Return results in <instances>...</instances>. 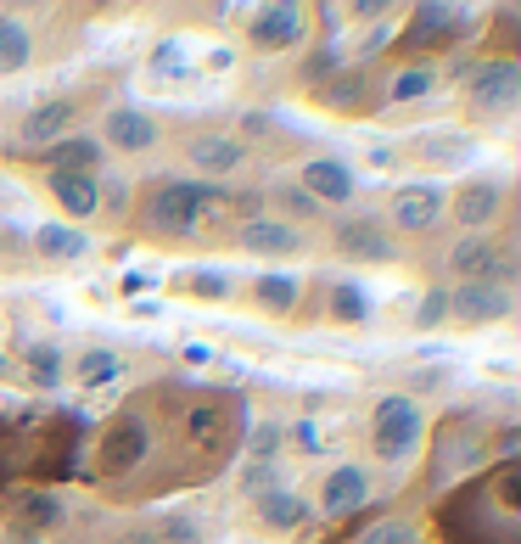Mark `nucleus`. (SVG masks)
<instances>
[{
    "label": "nucleus",
    "mask_w": 521,
    "mask_h": 544,
    "mask_svg": "<svg viewBox=\"0 0 521 544\" xmlns=\"http://www.w3.org/2000/svg\"><path fill=\"white\" fill-rule=\"evenodd\" d=\"M247 399L236 382H197L157 371L129 382L96 421H90L79 494L113 511H152V505L202 494L241 460Z\"/></svg>",
    "instance_id": "nucleus-1"
},
{
    "label": "nucleus",
    "mask_w": 521,
    "mask_h": 544,
    "mask_svg": "<svg viewBox=\"0 0 521 544\" xmlns=\"http://www.w3.org/2000/svg\"><path fill=\"white\" fill-rule=\"evenodd\" d=\"M493 460H521V410L510 399H449L426 421L415 472L404 477L421 500L477 477Z\"/></svg>",
    "instance_id": "nucleus-2"
},
{
    "label": "nucleus",
    "mask_w": 521,
    "mask_h": 544,
    "mask_svg": "<svg viewBox=\"0 0 521 544\" xmlns=\"http://www.w3.org/2000/svg\"><path fill=\"white\" fill-rule=\"evenodd\" d=\"M129 73H135L129 62H96V68L68 73V79L34 90L23 101H6L0 107V163L23 158V152H45V146L73 141V135H90L96 118L129 96Z\"/></svg>",
    "instance_id": "nucleus-3"
},
{
    "label": "nucleus",
    "mask_w": 521,
    "mask_h": 544,
    "mask_svg": "<svg viewBox=\"0 0 521 544\" xmlns=\"http://www.w3.org/2000/svg\"><path fill=\"white\" fill-rule=\"evenodd\" d=\"M135 17V6H57V0H0V85L68 68L90 45L96 23Z\"/></svg>",
    "instance_id": "nucleus-4"
},
{
    "label": "nucleus",
    "mask_w": 521,
    "mask_h": 544,
    "mask_svg": "<svg viewBox=\"0 0 521 544\" xmlns=\"http://www.w3.org/2000/svg\"><path fill=\"white\" fill-rule=\"evenodd\" d=\"M421 522L426 544H521V460H493L432 494Z\"/></svg>",
    "instance_id": "nucleus-5"
},
{
    "label": "nucleus",
    "mask_w": 521,
    "mask_h": 544,
    "mask_svg": "<svg viewBox=\"0 0 521 544\" xmlns=\"http://www.w3.org/2000/svg\"><path fill=\"white\" fill-rule=\"evenodd\" d=\"M129 174H135V191H129V219L118 242L152 247V253H202L219 186L185 180L174 169H129Z\"/></svg>",
    "instance_id": "nucleus-6"
},
{
    "label": "nucleus",
    "mask_w": 521,
    "mask_h": 544,
    "mask_svg": "<svg viewBox=\"0 0 521 544\" xmlns=\"http://www.w3.org/2000/svg\"><path fill=\"white\" fill-rule=\"evenodd\" d=\"M426 421H432V410L421 399L393 393V387H365L348 404V421H342V455L365 460L387 483H404L421 460Z\"/></svg>",
    "instance_id": "nucleus-7"
},
{
    "label": "nucleus",
    "mask_w": 521,
    "mask_h": 544,
    "mask_svg": "<svg viewBox=\"0 0 521 544\" xmlns=\"http://www.w3.org/2000/svg\"><path fill=\"white\" fill-rule=\"evenodd\" d=\"M0 354L12 365V387L29 399H51L62 393V371H68V337L51 303L40 298H6L0 303Z\"/></svg>",
    "instance_id": "nucleus-8"
},
{
    "label": "nucleus",
    "mask_w": 521,
    "mask_h": 544,
    "mask_svg": "<svg viewBox=\"0 0 521 544\" xmlns=\"http://www.w3.org/2000/svg\"><path fill=\"white\" fill-rule=\"evenodd\" d=\"M23 438V488H73L85 466L90 416L57 399H29L12 410Z\"/></svg>",
    "instance_id": "nucleus-9"
},
{
    "label": "nucleus",
    "mask_w": 521,
    "mask_h": 544,
    "mask_svg": "<svg viewBox=\"0 0 521 544\" xmlns=\"http://www.w3.org/2000/svg\"><path fill=\"white\" fill-rule=\"evenodd\" d=\"M163 163L185 180H202V186H236V180H253L258 163L253 152L241 146V135L225 124V113H169V135H163Z\"/></svg>",
    "instance_id": "nucleus-10"
},
{
    "label": "nucleus",
    "mask_w": 521,
    "mask_h": 544,
    "mask_svg": "<svg viewBox=\"0 0 521 544\" xmlns=\"http://www.w3.org/2000/svg\"><path fill=\"white\" fill-rule=\"evenodd\" d=\"M449 79V124L465 135H493L521 113V62H499V57H454L443 68Z\"/></svg>",
    "instance_id": "nucleus-11"
},
{
    "label": "nucleus",
    "mask_w": 521,
    "mask_h": 544,
    "mask_svg": "<svg viewBox=\"0 0 521 544\" xmlns=\"http://www.w3.org/2000/svg\"><path fill=\"white\" fill-rule=\"evenodd\" d=\"M225 34L236 45V68H281L297 51H309L320 17L314 0H264V6H236Z\"/></svg>",
    "instance_id": "nucleus-12"
},
{
    "label": "nucleus",
    "mask_w": 521,
    "mask_h": 544,
    "mask_svg": "<svg viewBox=\"0 0 521 544\" xmlns=\"http://www.w3.org/2000/svg\"><path fill=\"white\" fill-rule=\"evenodd\" d=\"M477 34H482V6L421 0V6H404L381 62L387 68H398V62H437V68H449L454 57H465L477 45Z\"/></svg>",
    "instance_id": "nucleus-13"
},
{
    "label": "nucleus",
    "mask_w": 521,
    "mask_h": 544,
    "mask_svg": "<svg viewBox=\"0 0 521 544\" xmlns=\"http://www.w3.org/2000/svg\"><path fill=\"white\" fill-rule=\"evenodd\" d=\"M387 494H398V483H387L381 472H370L365 460H353V455H331L320 466H309V477H303V500L314 511V528L353 522L370 505H381Z\"/></svg>",
    "instance_id": "nucleus-14"
},
{
    "label": "nucleus",
    "mask_w": 521,
    "mask_h": 544,
    "mask_svg": "<svg viewBox=\"0 0 521 544\" xmlns=\"http://www.w3.org/2000/svg\"><path fill=\"white\" fill-rule=\"evenodd\" d=\"M376 303L353 275L331 270V264H309L297 275V309L286 320V331H359L370 326Z\"/></svg>",
    "instance_id": "nucleus-15"
},
{
    "label": "nucleus",
    "mask_w": 521,
    "mask_h": 544,
    "mask_svg": "<svg viewBox=\"0 0 521 544\" xmlns=\"http://www.w3.org/2000/svg\"><path fill=\"white\" fill-rule=\"evenodd\" d=\"M398 242L387 236V225H381L376 214V197H359L348 202L342 214L325 219L320 230V264H331V270H398Z\"/></svg>",
    "instance_id": "nucleus-16"
},
{
    "label": "nucleus",
    "mask_w": 521,
    "mask_h": 544,
    "mask_svg": "<svg viewBox=\"0 0 521 544\" xmlns=\"http://www.w3.org/2000/svg\"><path fill=\"white\" fill-rule=\"evenodd\" d=\"M376 214L398 242V253L432 247L449 236V186L443 180H398V186L376 191Z\"/></svg>",
    "instance_id": "nucleus-17"
},
{
    "label": "nucleus",
    "mask_w": 521,
    "mask_h": 544,
    "mask_svg": "<svg viewBox=\"0 0 521 544\" xmlns=\"http://www.w3.org/2000/svg\"><path fill=\"white\" fill-rule=\"evenodd\" d=\"M477 135H465L454 124H421L404 129L387 141V174H404V180H443V174H465L477 163Z\"/></svg>",
    "instance_id": "nucleus-18"
},
{
    "label": "nucleus",
    "mask_w": 521,
    "mask_h": 544,
    "mask_svg": "<svg viewBox=\"0 0 521 544\" xmlns=\"http://www.w3.org/2000/svg\"><path fill=\"white\" fill-rule=\"evenodd\" d=\"M421 516H426V500L409 483H398V494L370 505L365 516L337 522V528H309L297 544H426Z\"/></svg>",
    "instance_id": "nucleus-19"
},
{
    "label": "nucleus",
    "mask_w": 521,
    "mask_h": 544,
    "mask_svg": "<svg viewBox=\"0 0 521 544\" xmlns=\"http://www.w3.org/2000/svg\"><path fill=\"white\" fill-rule=\"evenodd\" d=\"M157 371H174L169 354H152V348H113V343H68V371L62 387L73 393H118L129 382H146Z\"/></svg>",
    "instance_id": "nucleus-20"
},
{
    "label": "nucleus",
    "mask_w": 521,
    "mask_h": 544,
    "mask_svg": "<svg viewBox=\"0 0 521 544\" xmlns=\"http://www.w3.org/2000/svg\"><path fill=\"white\" fill-rule=\"evenodd\" d=\"M381 90H387V62H342L337 73H325L314 90H303V107L337 124H376L381 118Z\"/></svg>",
    "instance_id": "nucleus-21"
},
{
    "label": "nucleus",
    "mask_w": 521,
    "mask_h": 544,
    "mask_svg": "<svg viewBox=\"0 0 521 544\" xmlns=\"http://www.w3.org/2000/svg\"><path fill=\"white\" fill-rule=\"evenodd\" d=\"M101 141V152H107V163L113 169H152L157 158H163V135H169V113H157V107H141V101H118V107H107V113L96 118V129H90Z\"/></svg>",
    "instance_id": "nucleus-22"
},
{
    "label": "nucleus",
    "mask_w": 521,
    "mask_h": 544,
    "mask_svg": "<svg viewBox=\"0 0 521 544\" xmlns=\"http://www.w3.org/2000/svg\"><path fill=\"white\" fill-rule=\"evenodd\" d=\"M521 208L510 169H465L449 186V236H482Z\"/></svg>",
    "instance_id": "nucleus-23"
},
{
    "label": "nucleus",
    "mask_w": 521,
    "mask_h": 544,
    "mask_svg": "<svg viewBox=\"0 0 521 544\" xmlns=\"http://www.w3.org/2000/svg\"><path fill=\"white\" fill-rule=\"evenodd\" d=\"M79 488H17L0 500V544H57Z\"/></svg>",
    "instance_id": "nucleus-24"
},
{
    "label": "nucleus",
    "mask_w": 521,
    "mask_h": 544,
    "mask_svg": "<svg viewBox=\"0 0 521 544\" xmlns=\"http://www.w3.org/2000/svg\"><path fill=\"white\" fill-rule=\"evenodd\" d=\"M230 516H236V528L247 533V539H264V544H297L314 528V511H309V500H303V483L269 488V494H258V500L236 505Z\"/></svg>",
    "instance_id": "nucleus-25"
},
{
    "label": "nucleus",
    "mask_w": 521,
    "mask_h": 544,
    "mask_svg": "<svg viewBox=\"0 0 521 544\" xmlns=\"http://www.w3.org/2000/svg\"><path fill=\"white\" fill-rule=\"evenodd\" d=\"M225 253L253 258V264H264V270H286V264H320V242H314V236H303V230L281 225V219H269V214H258L253 225H241L236 236L225 242Z\"/></svg>",
    "instance_id": "nucleus-26"
},
{
    "label": "nucleus",
    "mask_w": 521,
    "mask_h": 544,
    "mask_svg": "<svg viewBox=\"0 0 521 544\" xmlns=\"http://www.w3.org/2000/svg\"><path fill=\"white\" fill-rule=\"evenodd\" d=\"M521 309L516 287H499V281H471V287H449V326L454 337H471V331H493L510 326Z\"/></svg>",
    "instance_id": "nucleus-27"
},
{
    "label": "nucleus",
    "mask_w": 521,
    "mask_h": 544,
    "mask_svg": "<svg viewBox=\"0 0 521 544\" xmlns=\"http://www.w3.org/2000/svg\"><path fill=\"white\" fill-rule=\"evenodd\" d=\"M286 174H292L297 186L320 202L325 214H342L348 202L365 197V191H359V169H353V158H342V152H331V146L309 152V158L297 163V169H286Z\"/></svg>",
    "instance_id": "nucleus-28"
},
{
    "label": "nucleus",
    "mask_w": 521,
    "mask_h": 544,
    "mask_svg": "<svg viewBox=\"0 0 521 544\" xmlns=\"http://www.w3.org/2000/svg\"><path fill=\"white\" fill-rule=\"evenodd\" d=\"M107 174V169H101ZM101 174H40V180H23V186L34 191V197L51 208V219L57 225H73V230H85L90 236V219H96V202H101Z\"/></svg>",
    "instance_id": "nucleus-29"
},
{
    "label": "nucleus",
    "mask_w": 521,
    "mask_h": 544,
    "mask_svg": "<svg viewBox=\"0 0 521 544\" xmlns=\"http://www.w3.org/2000/svg\"><path fill=\"white\" fill-rule=\"evenodd\" d=\"M90 258H96V236H85V230L57 225V219L29 230V275H73Z\"/></svg>",
    "instance_id": "nucleus-30"
},
{
    "label": "nucleus",
    "mask_w": 521,
    "mask_h": 544,
    "mask_svg": "<svg viewBox=\"0 0 521 544\" xmlns=\"http://www.w3.org/2000/svg\"><path fill=\"white\" fill-rule=\"evenodd\" d=\"M230 309H247L258 320H275L286 326L297 309V275L292 270H253V275H236V292H230Z\"/></svg>",
    "instance_id": "nucleus-31"
},
{
    "label": "nucleus",
    "mask_w": 521,
    "mask_h": 544,
    "mask_svg": "<svg viewBox=\"0 0 521 544\" xmlns=\"http://www.w3.org/2000/svg\"><path fill=\"white\" fill-rule=\"evenodd\" d=\"M157 287H163V298H180V303H202V309H225L230 292H236V275L219 270V264H180V270L157 275Z\"/></svg>",
    "instance_id": "nucleus-32"
},
{
    "label": "nucleus",
    "mask_w": 521,
    "mask_h": 544,
    "mask_svg": "<svg viewBox=\"0 0 521 544\" xmlns=\"http://www.w3.org/2000/svg\"><path fill=\"white\" fill-rule=\"evenodd\" d=\"M264 214L281 219V225H292V230H303V236H314V242H320L325 219H331L309 191L297 186L292 174H264Z\"/></svg>",
    "instance_id": "nucleus-33"
},
{
    "label": "nucleus",
    "mask_w": 521,
    "mask_h": 544,
    "mask_svg": "<svg viewBox=\"0 0 521 544\" xmlns=\"http://www.w3.org/2000/svg\"><path fill=\"white\" fill-rule=\"evenodd\" d=\"M129 191H135V174L129 169H107L101 174V202H96V219H90V236H96V242H118V236H124Z\"/></svg>",
    "instance_id": "nucleus-34"
},
{
    "label": "nucleus",
    "mask_w": 521,
    "mask_h": 544,
    "mask_svg": "<svg viewBox=\"0 0 521 544\" xmlns=\"http://www.w3.org/2000/svg\"><path fill=\"white\" fill-rule=\"evenodd\" d=\"M146 17H152L157 29H169V34H185V29L225 34L230 17H236V6H225V0H197V6H146Z\"/></svg>",
    "instance_id": "nucleus-35"
},
{
    "label": "nucleus",
    "mask_w": 521,
    "mask_h": 544,
    "mask_svg": "<svg viewBox=\"0 0 521 544\" xmlns=\"http://www.w3.org/2000/svg\"><path fill=\"white\" fill-rule=\"evenodd\" d=\"M404 326L409 331H443L449 326V287H415L404 298Z\"/></svg>",
    "instance_id": "nucleus-36"
},
{
    "label": "nucleus",
    "mask_w": 521,
    "mask_h": 544,
    "mask_svg": "<svg viewBox=\"0 0 521 544\" xmlns=\"http://www.w3.org/2000/svg\"><path fill=\"white\" fill-rule=\"evenodd\" d=\"M23 488V438H17V416L0 410V500Z\"/></svg>",
    "instance_id": "nucleus-37"
},
{
    "label": "nucleus",
    "mask_w": 521,
    "mask_h": 544,
    "mask_svg": "<svg viewBox=\"0 0 521 544\" xmlns=\"http://www.w3.org/2000/svg\"><path fill=\"white\" fill-rule=\"evenodd\" d=\"M107 544H163V539H157V522L146 511H124V522L113 528Z\"/></svg>",
    "instance_id": "nucleus-38"
},
{
    "label": "nucleus",
    "mask_w": 521,
    "mask_h": 544,
    "mask_svg": "<svg viewBox=\"0 0 521 544\" xmlns=\"http://www.w3.org/2000/svg\"><path fill=\"white\" fill-rule=\"evenodd\" d=\"M0 387H12V365H6V354H0Z\"/></svg>",
    "instance_id": "nucleus-39"
},
{
    "label": "nucleus",
    "mask_w": 521,
    "mask_h": 544,
    "mask_svg": "<svg viewBox=\"0 0 521 544\" xmlns=\"http://www.w3.org/2000/svg\"><path fill=\"white\" fill-rule=\"evenodd\" d=\"M0 214H6V197H0Z\"/></svg>",
    "instance_id": "nucleus-40"
}]
</instances>
